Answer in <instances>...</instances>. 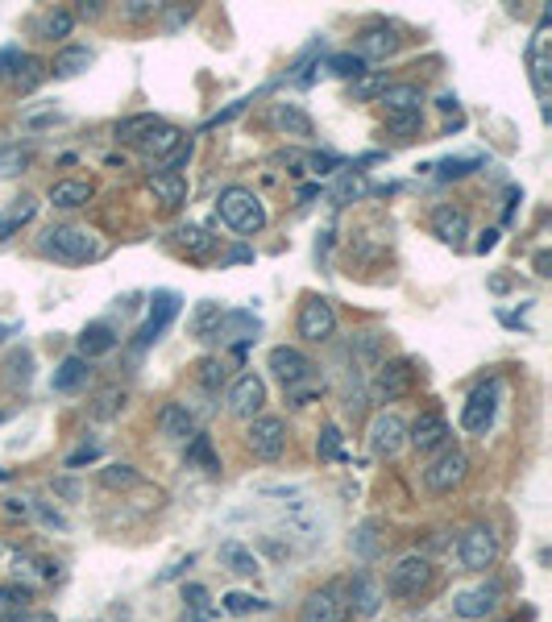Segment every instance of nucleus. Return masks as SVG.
<instances>
[{"instance_id": "f257e3e1", "label": "nucleus", "mask_w": 552, "mask_h": 622, "mask_svg": "<svg viewBox=\"0 0 552 622\" xmlns=\"http://www.w3.org/2000/svg\"><path fill=\"white\" fill-rule=\"evenodd\" d=\"M216 216L229 224L237 237H254L266 229V208L250 187H225L216 195Z\"/></svg>"}, {"instance_id": "f03ea898", "label": "nucleus", "mask_w": 552, "mask_h": 622, "mask_svg": "<svg viewBox=\"0 0 552 622\" xmlns=\"http://www.w3.org/2000/svg\"><path fill=\"white\" fill-rule=\"evenodd\" d=\"M42 245H46V253H54V258L67 266H84V262L104 258V241L92 229H84V224H54Z\"/></svg>"}, {"instance_id": "7ed1b4c3", "label": "nucleus", "mask_w": 552, "mask_h": 622, "mask_svg": "<svg viewBox=\"0 0 552 622\" xmlns=\"http://www.w3.org/2000/svg\"><path fill=\"white\" fill-rule=\"evenodd\" d=\"M382 112H386V125L395 133H420L424 129V92L416 83H386V92L378 96Z\"/></svg>"}, {"instance_id": "20e7f679", "label": "nucleus", "mask_w": 552, "mask_h": 622, "mask_svg": "<svg viewBox=\"0 0 552 622\" xmlns=\"http://www.w3.org/2000/svg\"><path fill=\"white\" fill-rule=\"evenodd\" d=\"M436 581V569H432V560L420 556V552H407L395 560V569L386 573V589L382 593H391V598L399 602H416L420 593H428Z\"/></svg>"}, {"instance_id": "39448f33", "label": "nucleus", "mask_w": 552, "mask_h": 622, "mask_svg": "<svg viewBox=\"0 0 552 622\" xmlns=\"http://www.w3.org/2000/svg\"><path fill=\"white\" fill-rule=\"evenodd\" d=\"M416 386V361L411 357H391V361H382L378 370L370 374L366 390H370V403H399L403 394Z\"/></svg>"}, {"instance_id": "423d86ee", "label": "nucleus", "mask_w": 552, "mask_h": 622, "mask_svg": "<svg viewBox=\"0 0 552 622\" xmlns=\"http://www.w3.org/2000/svg\"><path fill=\"white\" fill-rule=\"evenodd\" d=\"M469 477V457L461 448H440L436 457L424 465V490L428 494H436V498H445V494H453V490H461V482Z\"/></svg>"}, {"instance_id": "0eeeda50", "label": "nucleus", "mask_w": 552, "mask_h": 622, "mask_svg": "<svg viewBox=\"0 0 552 622\" xmlns=\"http://www.w3.org/2000/svg\"><path fill=\"white\" fill-rule=\"evenodd\" d=\"M499 535H494L486 523H474V527H465L461 531V540H457V560H461V569L469 573H486L499 564Z\"/></svg>"}, {"instance_id": "6e6552de", "label": "nucleus", "mask_w": 552, "mask_h": 622, "mask_svg": "<svg viewBox=\"0 0 552 622\" xmlns=\"http://www.w3.org/2000/svg\"><path fill=\"white\" fill-rule=\"evenodd\" d=\"M266 361H270V374L283 382L287 394H295V390L316 382V361L303 353V349H295V345H274Z\"/></svg>"}, {"instance_id": "1a4fd4ad", "label": "nucleus", "mask_w": 552, "mask_h": 622, "mask_svg": "<svg viewBox=\"0 0 552 622\" xmlns=\"http://www.w3.org/2000/svg\"><path fill=\"white\" fill-rule=\"evenodd\" d=\"M299 622H349V602H345V585L328 581L312 589L308 598L299 602Z\"/></svg>"}, {"instance_id": "9d476101", "label": "nucleus", "mask_w": 552, "mask_h": 622, "mask_svg": "<svg viewBox=\"0 0 552 622\" xmlns=\"http://www.w3.org/2000/svg\"><path fill=\"white\" fill-rule=\"evenodd\" d=\"M499 394H503L499 378H490V382H482V386L465 399V407H461V428H465L469 436H486V432H490L494 415H499Z\"/></svg>"}, {"instance_id": "9b49d317", "label": "nucleus", "mask_w": 552, "mask_h": 622, "mask_svg": "<svg viewBox=\"0 0 552 622\" xmlns=\"http://www.w3.org/2000/svg\"><path fill=\"white\" fill-rule=\"evenodd\" d=\"M245 444L258 461H279L287 452V419L279 415H258L250 419V432H245Z\"/></svg>"}, {"instance_id": "f8f14e48", "label": "nucleus", "mask_w": 552, "mask_h": 622, "mask_svg": "<svg viewBox=\"0 0 552 622\" xmlns=\"http://www.w3.org/2000/svg\"><path fill=\"white\" fill-rule=\"evenodd\" d=\"M333 332H337L333 303H328L324 295L303 299V307H299V336H303V341H308V345H324V341H333Z\"/></svg>"}, {"instance_id": "ddd939ff", "label": "nucleus", "mask_w": 552, "mask_h": 622, "mask_svg": "<svg viewBox=\"0 0 552 622\" xmlns=\"http://www.w3.org/2000/svg\"><path fill=\"white\" fill-rule=\"evenodd\" d=\"M366 444H370V452H374V457H382V461L399 457V452H403V444H407V423H403L395 411H378V415L370 419Z\"/></svg>"}, {"instance_id": "4468645a", "label": "nucleus", "mask_w": 552, "mask_h": 622, "mask_svg": "<svg viewBox=\"0 0 552 622\" xmlns=\"http://www.w3.org/2000/svg\"><path fill=\"white\" fill-rule=\"evenodd\" d=\"M499 598H503V589L494 585V581H482L474 589H461L457 598H453V614L465 618V622H486L494 610H499Z\"/></svg>"}, {"instance_id": "2eb2a0df", "label": "nucleus", "mask_w": 552, "mask_h": 622, "mask_svg": "<svg viewBox=\"0 0 552 622\" xmlns=\"http://www.w3.org/2000/svg\"><path fill=\"white\" fill-rule=\"evenodd\" d=\"M175 316H179V295H175V291H158L154 303H150V316L142 320V328L133 332V336H137L133 345H137V349H150V345L158 341V336L171 328Z\"/></svg>"}, {"instance_id": "dca6fc26", "label": "nucleus", "mask_w": 552, "mask_h": 622, "mask_svg": "<svg viewBox=\"0 0 552 622\" xmlns=\"http://www.w3.org/2000/svg\"><path fill=\"white\" fill-rule=\"evenodd\" d=\"M345 357H349V370H357V378L374 374L386 361V332H357L345 349Z\"/></svg>"}, {"instance_id": "f3484780", "label": "nucleus", "mask_w": 552, "mask_h": 622, "mask_svg": "<svg viewBox=\"0 0 552 622\" xmlns=\"http://www.w3.org/2000/svg\"><path fill=\"white\" fill-rule=\"evenodd\" d=\"M345 585V602H349V614H357V618H374L378 610H382V585L370 577V573H353L349 581H341Z\"/></svg>"}, {"instance_id": "a211bd4d", "label": "nucleus", "mask_w": 552, "mask_h": 622, "mask_svg": "<svg viewBox=\"0 0 552 622\" xmlns=\"http://www.w3.org/2000/svg\"><path fill=\"white\" fill-rule=\"evenodd\" d=\"M266 407V382L258 374H241L233 386H229V411L237 419H258Z\"/></svg>"}, {"instance_id": "6ab92c4d", "label": "nucleus", "mask_w": 552, "mask_h": 622, "mask_svg": "<svg viewBox=\"0 0 552 622\" xmlns=\"http://www.w3.org/2000/svg\"><path fill=\"white\" fill-rule=\"evenodd\" d=\"M407 444L416 448V452H440V448H449V423H445V415H440V411H424L407 428Z\"/></svg>"}, {"instance_id": "aec40b11", "label": "nucleus", "mask_w": 552, "mask_h": 622, "mask_svg": "<svg viewBox=\"0 0 552 622\" xmlns=\"http://www.w3.org/2000/svg\"><path fill=\"white\" fill-rule=\"evenodd\" d=\"M349 548H353V556H362V560H378L386 552V519H378V515L362 519L353 527Z\"/></svg>"}, {"instance_id": "412c9836", "label": "nucleus", "mask_w": 552, "mask_h": 622, "mask_svg": "<svg viewBox=\"0 0 552 622\" xmlns=\"http://www.w3.org/2000/svg\"><path fill=\"white\" fill-rule=\"evenodd\" d=\"M399 50V30L395 25H370V30H362V38H357V59H391V54Z\"/></svg>"}, {"instance_id": "4be33fe9", "label": "nucleus", "mask_w": 552, "mask_h": 622, "mask_svg": "<svg viewBox=\"0 0 552 622\" xmlns=\"http://www.w3.org/2000/svg\"><path fill=\"white\" fill-rule=\"evenodd\" d=\"M432 233L445 241V245H465V237H469V216L461 212V208H453V204H440L436 212H432Z\"/></svg>"}, {"instance_id": "5701e85b", "label": "nucleus", "mask_w": 552, "mask_h": 622, "mask_svg": "<svg viewBox=\"0 0 552 622\" xmlns=\"http://www.w3.org/2000/svg\"><path fill=\"white\" fill-rule=\"evenodd\" d=\"M270 125L279 133H287V137H312L316 133L312 117L299 104H270Z\"/></svg>"}, {"instance_id": "b1692460", "label": "nucleus", "mask_w": 552, "mask_h": 622, "mask_svg": "<svg viewBox=\"0 0 552 622\" xmlns=\"http://www.w3.org/2000/svg\"><path fill=\"white\" fill-rule=\"evenodd\" d=\"M158 432L167 440H191L196 436V415L187 411V403H167L158 411Z\"/></svg>"}, {"instance_id": "393cba45", "label": "nucleus", "mask_w": 552, "mask_h": 622, "mask_svg": "<svg viewBox=\"0 0 552 622\" xmlns=\"http://www.w3.org/2000/svg\"><path fill=\"white\" fill-rule=\"evenodd\" d=\"M150 191H154L158 204L179 208V204H187V175L183 171H154L150 175Z\"/></svg>"}, {"instance_id": "a878e982", "label": "nucleus", "mask_w": 552, "mask_h": 622, "mask_svg": "<svg viewBox=\"0 0 552 622\" xmlns=\"http://www.w3.org/2000/svg\"><path fill=\"white\" fill-rule=\"evenodd\" d=\"M88 67H92V50H88V46H63L59 54H54V63H50L46 75H54V79H75V75H84Z\"/></svg>"}, {"instance_id": "bb28decb", "label": "nucleus", "mask_w": 552, "mask_h": 622, "mask_svg": "<svg viewBox=\"0 0 552 622\" xmlns=\"http://www.w3.org/2000/svg\"><path fill=\"white\" fill-rule=\"evenodd\" d=\"M46 200L54 208H84L92 200V183L88 179H59V183L46 191Z\"/></svg>"}, {"instance_id": "cd10ccee", "label": "nucleus", "mask_w": 552, "mask_h": 622, "mask_svg": "<svg viewBox=\"0 0 552 622\" xmlns=\"http://www.w3.org/2000/svg\"><path fill=\"white\" fill-rule=\"evenodd\" d=\"M179 141H183V133H179L175 125H167V121H162V125H158V129H154V133L142 141V154H146L150 162H158V166H162V162H167V158L179 150Z\"/></svg>"}, {"instance_id": "c85d7f7f", "label": "nucleus", "mask_w": 552, "mask_h": 622, "mask_svg": "<svg viewBox=\"0 0 552 622\" xmlns=\"http://www.w3.org/2000/svg\"><path fill=\"white\" fill-rule=\"evenodd\" d=\"M162 125V117H154V112H133V117H121L117 121V141H125V146H142V141Z\"/></svg>"}, {"instance_id": "c756f323", "label": "nucleus", "mask_w": 552, "mask_h": 622, "mask_svg": "<svg viewBox=\"0 0 552 622\" xmlns=\"http://www.w3.org/2000/svg\"><path fill=\"white\" fill-rule=\"evenodd\" d=\"M92 378V365L84 361V357H67L63 365H59V370H54V378H50V386L54 390H59V394H71V390H79V386H84Z\"/></svg>"}, {"instance_id": "7c9ffc66", "label": "nucleus", "mask_w": 552, "mask_h": 622, "mask_svg": "<svg viewBox=\"0 0 552 622\" xmlns=\"http://www.w3.org/2000/svg\"><path fill=\"white\" fill-rule=\"evenodd\" d=\"M258 328H262V324H258L254 311H220L216 341H220V336H237V341H254Z\"/></svg>"}, {"instance_id": "2f4dec72", "label": "nucleus", "mask_w": 552, "mask_h": 622, "mask_svg": "<svg viewBox=\"0 0 552 622\" xmlns=\"http://www.w3.org/2000/svg\"><path fill=\"white\" fill-rule=\"evenodd\" d=\"M216 556H220V564H225L229 573H237V577H258V573H262L258 556H254L250 548L233 544V540H229V544H220V552H216Z\"/></svg>"}, {"instance_id": "473e14b6", "label": "nucleus", "mask_w": 552, "mask_h": 622, "mask_svg": "<svg viewBox=\"0 0 552 622\" xmlns=\"http://www.w3.org/2000/svg\"><path fill=\"white\" fill-rule=\"evenodd\" d=\"M113 345H117L113 328H104V324H88V328H84V336H79V357L92 361V357H100V353H113Z\"/></svg>"}, {"instance_id": "72a5a7b5", "label": "nucleus", "mask_w": 552, "mask_h": 622, "mask_svg": "<svg viewBox=\"0 0 552 622\" xmlns=\"http://www.w3.org/2000/svg\"><path fill=\"white\" fill-rule=\"evenodd\" d=\"M187 469H204V473H220V461H216V452H212V440L208 436H191L187 440Z\"/></svg>"}, {"instance_id": "f704fd0d", "label": "nucleus", "mask_w": 552, "mask_h": 622, "mask_svg": "<svg viewBox=\"0 0 552 622\" xmlns=\"http://www.w3.org/2000/svg\"><path fill=\"white\" fill-rule=\"evenodd\" d=\"M216 328H220V303H200L196 316H191V336L196 341H216Z\"/></svg>"}, {"instance_id": "c9c22d12", "label": "nucleus", "mask_w": 552, "mask_h": 622, "mask_svg": "<svg viewBox=\"0 0 552 622\" xmlns=\"http://www.w3.org/2000/svg\"><path fill=\"white\" fill-rule=\"evenodd\" d=\"M71 30H75V13H71V9H54V13H46V17L38 21V34H42L46 42H63Z\"/></svg>"}, {"instance_id": "e433bc0d", "label": "nucleus", "mask_w": 552, "mask_h": 622, "mask_svg": "<svg viewBox=\"0 0 552 622\" xmlns=\"http://www.w3.org/2000/svg\"><path fill=\"white\" fill-rule=\"evenodd\" d=\"M196 378H200L204 390H220V386H225V378H229V365L220 361V357H204L200 370H196Z\"/></svg>"}, {"instance_id": "4c0bfd02", "label": "nucleus", "mask_w": 552, "mask_h": 622, "mask_svg": "<svg viewBox=\"0 0 552 622\" xmlns=\"http://www.w3.org/2000/svg\"><path fill=\"white\" fill-rule=\"evenodd\" d=\"M328 71L341 75V79H362L366 75V59H357L353 50H345V54H333V59H328Z\"/></svg>"}, {"instance_id": "58836bf2", "label": "nucleus", "mask_w": 552, "mask_h": 622, "mask_svg": "<svg viewBox=\"0 0 552 622\" xmlns=\"http://www.w3.org/2000/svg\"><path fill=\"white\" fill-rule=\"evenodd\" d=\"M121 411H125V390H117V386L100 390V399H96L92 415H96V419H113V415H121Z\"/></svg>"}, {"instance_id": "ea45409f", "label": "nucleus", "mask_w": 552, "mask_h": 622, "mask_svg": "<svg viewBox=\"0 0 552 622\" xmlns=\"http://www.w3.org/2000/svg\"><path fill=\"white\" fill-rule=\"evenodd\" d=\"M386 92V75L382 71H366L362 79H353V96L357 100H378Z\"/></svg>"}, {"instance_id": "a19ab883", "label": "nucleus", "mask_w": 552, "mask_h": 622, "mask_svg": "<svg viewBox=\"0 0 552 622\" xmlns=\"http://www.w3.org/2000/svg\"><path fill=\"white\" fill-rule=\"evenodd\" d=\"M100 482H104L108 490H129V486L137 482V469H133V465H108V469L100 473Z\"/></svg>"}, {"instance_id": "79ce46f5", "label": "nucleus", "mask_w": 552, "mask_h": 622, "mask_svg": "<svg viewBox=\"0 0 552 622\" xmlns=\"http://www.w3.org/2000/svg\"><path fill=\"white\" fill-rule=\"evenodd\" d=\"M179 245L191 253V258H204V253H212V237L204 229H179Z\"/></svg>"}, {"instance_id": "37998d69", "label": "nucleus", "mask_w": 552, "mask_h": 622, "mask_svg": "<svg viewBox=\"0 0 552 622\" xmlns=\"http://www.w3.org/2000/svg\"><path fill=\"white\" fill-rule=\"evenodd\" d=\"M316 452H320V461H337V452H341V428H337V423H328V428L320 432Z\"/></svg>"}, {"instance_id": "c03bdc74", "label": "nucleus", "mask_w": 552, "mask_h": 622, "mask_svg": "<svg viewBox=\"0 0 552 622\" xmlns=\"http://www.w3.org/2000/svg\"><path fill=\"white\" fill-rule=\"evenodd\" d=\"M478 158H445L440 162V179H465L469 171H478Z\"/></svg>"}, {"instance_id": "a18cd8bd", "label": "nucleus", "mask_w": 552, "mask_h": 622, "mask_svg": "<svg viewBox=\"0 0 552 622\" xmlns=\"http://www.w3.org/2000/svg\"><path fill=\"white\" fill-rule=\"evenodd\" d=\"M220 602H225V610H229V614H250V610H262V606H266V602L250 598V593H225Z\"/></svg>"}, {"instance_id": "49530a36", "label": "nucleus", "mask_w": 552, "mask_h": 622, "mask_svg": "<svg viewBox=\"0 0 552 622\" xmlns=\"http://www.w3.org/2000/svg\"><path fill=\"white\" fill-rule=\"evenodd\" d=\"M30 216H34V204H25V208H17V212H5V216H0V241H5L9 233H17Z\"/></svg>"}, {"instance_id": "de8ad7c7", "label": "nucleus", "mask_w": 552, "mask_h": 622, "mask_svg": "<svg viewBox=\"0 0 552 622\" xmlns=\"http://www.w3.org/2000/svg\"><path fill=\"white\" fill-rule=\"evenodd\" d=\"M30 602V589L25 585H0V610H13V606H25Z\"/></svg>"}, {"instance_id": "09e8293b", "label": "nucleus", "mask_w": 552, "mask_h": 622, "mask_svg": "<svg viewBox=\"0 0 552 622\" xmlns=\"http://www.w3.org/2000/svg\"><path fill=\"white\" fill-rule=\"evenodd\" d=\"M308 166L316 175H333V171H341V158L337 154H308Z\"/></svg>"}, {"instance_id": "8fccbe9b", "label": "nucleus", "mask_w": 552, "mask_h": 622, "mask_svg": "<svg viewBox=\"0 0 552 622\" xmlns=\"http://www.w3.org/2000/svg\"><path fill=\"white\" fill-rule=\"evenodd\" d=\"M100 457V444H84V448H75L71 457H67V469H79V465H88Z\"/></svg>"}, {"instance_id": "3c124183", "label": "nucleus", "mask_w": 552, "mask_h": 622, "mask_svg": "<svg viewBox=\"0 0 552 622\" xmlns=\"http://www.w3.org/2000/svg\"><path fill=\"white\" fill-rule=\"evenodd\" d=\"M133 21H142V17H154L158 13V5H154V0H129V9H125Z\"/></svg>"}, {"instance_id": "603ef678", "label": "nucleus", "mask_w": 552, "mask_h": 622, "mask_svg": "<svg viewBox=\"0 0 552 622\" xmlns=\"http://www.w3.org/2000/svg\"><path fill=\"white\" fill-rule=\"evenodd\" d=\"M283 166H291V175H303V166H308V154H299V150H283L279 154Z\"/></svg>"}, {"instance_id": "864d4df0", "label": "nucleus", "mask_w": 552, "mask_h": 622, "mask_svg": "<svg viewBox=\"0 0 552 622\" xmlns=\"http://www.w3.org/2000/svg\"><path fill=\"white\" fill-rule=\"evenodd\" d=\"M494 245H499V233H494V229H486V233L478 237V245H474V249H478V253H490Z\"/></svg>"}, {"instance_id": "5fc2aeb1", "label": "nucleus", "mask_w": 552, "mask_h": 622, "mask_svg": "<svg viewBox=\"0 0 552 622\" xmlns=\"http://www.w3.org/2000/svg\"><path fill=\"white\" fill-rule=\"evenodd\" d=\"M21 622H54V614H46V610H34V614H25Z\"/></svg>"}, {"instance_id": "6e6d98bb", "label": "nucleus", "mask_w": 552, "mask_h": 622, "mask_svg": "<svg viewBox=\"0 0 552 622\" xmlns=\"http://www.w3.org/2000/svg\"><path fill=\"white\" fill-rule=\"evenodd\" d=\"M0 622H21V618L17 614H0Z\"/></svg>"}]
</instances>
